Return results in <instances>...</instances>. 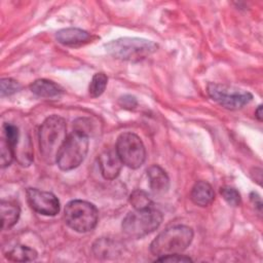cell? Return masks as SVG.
Wrapping results in <instances>:
<instances>
[{
  "label": "cell",
  "mask_w": 263,
  "mask_h": 263,
  "mask_svg": "<svg viewBox=\"0 0 263 263\" xmlns=\"http://www.w3.org/2000/svg\"><path fill=\"white\" fill-rule=\"evenodd\" d=\"M107 82H108V77L104 73H102V72L96 73L92 76L91 81L89 83V87H88L89 96L91 98H98V97L102 96V93L106 89Z\"/></svg>",
  "instance_id": "d6986e66"
},
{
  "label": "cell",
  "mask_w": 263,
  "mask_h": 263,
  "mask_svg": "<svg viewBox=\"0 0 263 263\" xmlns=\"http://www.w3.org/2000/svg\"><path fill=\"white\" fill-rule=\"evenodd\" d=\"M31 91L40 98H55L60 97L64 89L57 83L47 79H37L30 85Z\"/></svg>",
  "instance_id": "5bb4252c"
},
{
  "label": "cell",
  "mask_w": 263,
  "mask_h": 263,
  "mask_svg": "<svg viewBox=\"0 0 263 263\" xmlns=\"http://www.w3.org/2000/svg\"><path fill=\"white\" fill-rule=\"evenodd\" d=\"M118 103L122 108H125V109H134L138 104L137 99L130 95H124L120 97Z\"/></svg>",
  "instance_id": "d4e9b609"
},
{
  "label": "cell",
  "mask_w": 263,
  "mask_h": 263,
  "mask_svg": "<svg viewBox=\"0 0 263 263\" xmlns=\"http://www.w3.org/2000/svg\"><path fill=\"white\" fill-rule=\"evenodd\" d=\"M26 196L31 209L41 215L55 216L60 212V201L51 192L36 188H28Z\"/></svg>",
  "instance_id": "9c48e42d"
},
{
  "label": "cell",
  "mask_w": 263,
  "mask_h": 263,
  "mask_svg": "<svg viewBox=\"0 0 263 263\" xmlns=\"http://www.w3.org/2000/svg\"><path fill=\"white\" fill-rule=\"evenodd\" d=\"M193 229L186 225H176L160 232L150 243V252L157 256L181 254L192 242Z\"/></svg>",
  "instance_id": "7a4b0ae2"
},
{
  "label": "cell",
  "mask_w": 263,
  "mask_h": 263,
  "mask_svg": "<svg viewBox=\"0 0 263 263\" xmlns=\"http://www.w3.org/2000/svg\"><path fill=\"white\" fill-rule=\"evenodd\" d=\"M106 51L115 59L140 62L154 53L158 45L148 39L139 37H121L105 44Z\"/></svg>",
  "instance_id": "3957f363"
},
{
  "label": "cell",
  "mask_w": 263,
  "mask_h": 263,
  "mask_svg": "<svg viewBox=\"0 0 263 263\" xmlns=\"http://www.w3.org/2000/svg\"><path fill=\"white\" fill-rule=\"evenodd\" d=\"M67 139V124L63 117L51 115L41 124L38 133L39 150L43 160L52 164L57 161V156Z\"/></svg>",
  "instance_id": "6da1fadb"
},
{
  "label": "cell",
  "mask_w": 263,
  "mask_h": 263,
  "mask_svg": "<svg viewBox=\"0 0 263 263\" xmlns=\"http://www.w3.org/2000/svg\"><path fill=\"white\" fill-rule=\"evenodd\" d=\"M91 35L79 28H65L55 33V39L59 43L66 46H80L87 43Z\"/></svg>",
  "instance_id": "8fae6325"
},
{
  "label": "cell",
  "mask_w": 263,
  "mask_h": 263,
  "mask_svg": "<svg viewBox=\"0 0 263 263\" xmlns=\"http://www.w3.org/2000/svg\"><path fill=\"white\" fill-rule=\"evenodd\" d=\"M129 202L134 210H144L154 206V203L149 195L141 189H136L132 192L129 196Z\"/></svg>",
  "instance_id": "ac0fdd59"
},
{
  "label": "cell",
  "mask_w": 263,
  "mask_h": 263,
  "mask_svg": "<svg viewBox=\"0 0 263 263\" xmlns=\"http://www.w3.org/2000/svg\"><path fill=\"white\" fill-rule=\"evenodd\" d=\"M115 150L122 163L133 170L139 168L146 159V150L141 138L130 132L119 135Z\"/></svg>",
  "instance_id": "52a82bcc"
},
{
  "label": "cell",
  "mask_w": 263,
  "mask_h": 263,
  "mask_svg": "<svg viewBox=\"0 0 263 263\" xmlns=\"http://www.w3.org/2000/svg\"><path fill=\"white\" fill-rule=\"evenodd\" d=\"M250 198H251V201L253 202V204L256 205L259 211H261V209H262V201H261V197L259 196V194L256 193V192H252L250 194Z\"/></svg>",
  "instance_id": "484cf974"
},
{
  "label": "cell",
  "mask_w": 263,
  "mask_h": 263,
  "mask_svg": "<svg viewBox=\"0 0 263 263\" xmlns=\"http://www.w3.org/2000/svg\"><path fill=\"white\" fill-rule=\"evenodd\" d=\"M89 145V136L74 129L64 142L57 156V164L62 171L76 168L84 160Z\"/></svg>",
  "instance_id": "277c9868"
},
{
  "label": "cell",
  "mask_w": 263,
  "mask_h": 263,
  "mask_svg": "<svg viewBox=\"0 0 263 263\" xmlns=\"http://www.w3.org/2000/svg\"><path fill=\"white\" fill-rule=\"evenodd\" d=\"M98 161L101 174L106 180L116 179L123 164L115 149H107L103 151L99 155Z\"/></svg>",
  "instance_id": "30bf717a"
},
{
  "label": "cell",
  "mask_w": 263,
  "mask_h": 263,
  "mask_svg": "<svg viewBox=\"0 0 263 263\" xmlns=\"http://www.w3.org/2000/svg\"><path fill=\"white\" fill-rule=\"evenodd\" d=\"M37 256H38V254L34 249H32L28 246H24V245L14 246L12 249H10L5 254V257L8 260L14 261V262L34 261V260H36Z\"/></svg>",
  "instance_id": "2e32d148"
},
{
  "label": "cell",
  "mask_w": 263,
  "mask_h": 263,
  "mask_svg": "<svg viewBox=\"0 0 263 263\" xmlns=\"http://www.w3.org/2000/svg\"><path fill=\"white\" fill-rule=\"evenodd\" d=\"M206 91L213 101L229 110L241 109L253 99V95L249 91L214 82L209 83Z\"/></svg>",
  "instance_id": "ba28073f"
},
{
  "label": "cell",
  "mask_w": 263,
  "mask_h": 263,
  "mask_svg": "<svg viewBox=\"0 0 263 263\" xmlns=\"http://www.w3.org/2000/svg\"><path fill=\"white\" fill-rule=\"evenodd\" d=\"M156 261L159 262H192V259L188 256L181 255V254H171L158 257Z\"/></svg>",
  "instance_id": "cb8c5ba5"
},
{
  "label": "cell",
  "mask_w": 263,
  "mask_h": 263,
  "mask_svg": "<svg viewBox=\"0 0 263 263\" xmlns=\"http://www.w3.org/2000/svg\"><path fill=\"white\" fill-rule=\"evenodd\" d=\"M3 138L12 146L15 151V147L21 140V134L18 127L12 123H4L3 124ZM15 156V155H14Z\"/></svg>",
  "instance_id": "44dd1931"
},
{
  "label": "cell",
  "mask_w": 263,
  "mask_h": 263,
  "mask_svg": "<svg viewBox=\"0 0 263 263\" xmlns=\"http://www.w3.org/2000/svg\"><path fill=\"white\" fill-rule=\"evenodd\" d=\"M220 193H221L222 197L225 199V201L229 205L237 206V205L240 204V201H241L240 193L235 188L229 187V186H225V187L221 188Z\"/></svg>",
  "instance_id": "7402d4cb"
},
{
  "label": "cell",
  "mask_w": 263,
  "mask_h": 263,
  "mask_svg": "<svg viewBox=\"0 0 263 263\" xmlns=\"http://www.w3.org/2000/svg\"><path fill=\"white\" fill-rule=\"evenodd\" d=\"M147 177L151 190L155 194H164L170 188V178L166 172L157 164L151 165L147 170Z\"/></svg>",
  "instance_id": "7c38bea8"
},
{
  "label": "cell",
  "mask_w": 263,
  "mask_h": 263,
  "mask_svg": "<svg viewBox=\"0 0 263 263\" xmlns=\"http://www.w3.org/2000/svg\"><path fill=\"white\" fill-rule=\"evenodd\" d=\"M64 219L66 224L73 230L77 232H88L97 226L99 212L91 202L74 199L66 204Z\"/></svg>",
  "instance_id": "8992f818"
},
{
  "label": "cell",
  "mask_w": 263,
  "mask_h": 263,
  "mask_svg": "<svg viewBox=\"0 0 263 263\" xmlns=\"http://www.w3.org/2000/svg\"><path fill=\"white\" fill-rule=\"evenodd\" d=\"M162 219L163 216L161 212L155 206L144 210H134L124 217L121 227L127 236L141 238L156 230L160 226Z\"/></svg>",
  "instance_id": "5b68a950"
},
{
  "label": "cell",
  "mask_w": 263,
  "mask_h": 263,
  "mask_svg": "<svg viewBox=\"0 0 263 263\" xmlns=\"http://www.w3.org/2000/svg\"><path fill=\"white\" fill-rule=\"evenodd\" d=\"M255 116L257 117V119H258L259 121L262 120V105H259L258 108L256 109V111H255Z\"/></svg>",
  "instance_id": "4316f807"
},
{
  "label": "cell",
  "mask_w": 263,
  "mask_h": 263,
  "mask_svg": "<svg viewBox=\"0 0 263 263\" xmlns=\"http://www.w3.org/2000/svg\"><path fill=\"white\" fill-rule=\"evenodd\" d=\"M190 198L196 205L208 206L215 199V192L211 184L205 181H198L191 189Z\"/></svg>",
  "instance_id": "4fadbf2b"
},
{
  "label": "cell",
  "mask_w": 263,
  "mask_h": 263,
  "mask_svg": "<svg viewBox=\"0 0 263 263\" xmlns=\"http://www.w3.org/2000/svg\"><path fill=\"white\" fill-rule=\"evenodd\" d=\"M14 149L12 146L2 137L0 141V163L1 167L4 168L12 162L14 158Z\"/></svg>",
  "instance_id": "ffe728a7"
},
{
  "label": "cell",
  "mask_w": 263,
  "mask_h": 263,
  "mask_svg": "<svg viewBox=\"0 0 263 263\" xmlns=\"http://www.w3.org/2000/svg\"><path fill=\"white\" fill-rule=\"evenodd\" d=\"M0 214H1V227L3 230H6L11 228L17 223L21 210H20V206L12 201L1 200Z\"/></svg>",
  "instance_id": "9a60e30c"
},
{
  "label": "cell",
  "mask_w": 263,
  "mask_h": 263,
  "mask_svg": "<svg viewBox=\"0 0 263 263\" xmlns=\"http://www.w3.org/2000/svg\"><path fill=\"white\" fill-rule=\"evenodd\" d=\"M119 247L117 242L110 238H100L93 243V252L98 257L109 258L110 256H115L119 254Z\"/></svg>",
  "instance_id": "e0dca14e"
},
{
  "label": "cell",
  "mask_w": 263,
  "mask_h": 263,
  "mask_svg": "<svg viewBox=\"0 0 263 263\" xmlns=\"http://www.w3.org/2000/svg\"><path fill=\"white\" fill-rule=\"evenodd\" d=\"M1 97H8L21 89V84L12 78H2L1 79Z\"/></svg>",
  "instance_id": "603a6c76"
}]
</instances>
